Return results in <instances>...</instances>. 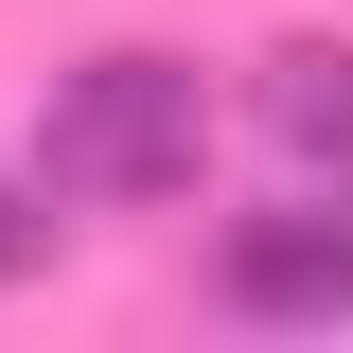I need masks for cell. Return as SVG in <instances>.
<instances>
[{"label": "cell", "mask_w": 353, "mask_h": 353, "mask_svg": "<svg viewBox=\"0 0 353 353\" xmlns=\"http://www.w3.org/2000/svg\"><path fill=\"white\" fill-rule=\"evenodd\" d=\"M194 159H212V71L194 53H71L36 106V194H71V212H159V194H194Z\"/></svg>", "instance_id": "6da1fadb"}, {"label": "cell", "mask_w": 353, "mask_h": 353, "mask_svg": "<svg viewBox=\"0 0 353 353\" xmlns=\"http://www.w3.org/2000/svg\"><path fill=\"white\" fill-rule=\"evenodd\" d=\"M212 301L265 336H353V194H283L212 248Z\"/></svg>", "instance_id": "7a4b0ae2"}, {"label": "cell", "mask_w": 353, "mask_h": 353, "mask_svg": "<svg viewBox=\"0 0 353 353\" xmlns=\"http://www.w3.org/2000/svg\"><path fill=\"white\" fill-rule=\"evenodd\" d=\"M248 124L283 141L301 194H353V36H283V53L248 71Z\"/></svg>", "instance_id": "3957f363"}, {"label": "cell", "mask_w": 353, "mask_h": 353, "mask_svg": "<svg viewBox=\"0 0 353 353\" xmlns=\"http://www.w3.org/2000/svg\"><path fill=\"white\" fill-rule=\"evenodd\" d=\"M53 265V194H0V283H36Z\"/></svg>", "instance_id": "277c9868"}]
</instances>
